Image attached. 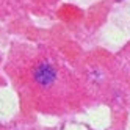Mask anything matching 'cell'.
Here are the masks:
<instances>
[{"label": "cell", "mask_w": 130, "mask_h": 130, "mask_svg": "<svg viewBox=\"0 0 130 130\" xmlns=\"http://www.w3.org/2000/svg\"><path fill=\"white\" fill-rule=\"evenodd\" d=\"M53 71H52V68L50 66H41L39 69H38V72H36V78H38L41 83H49L52 78H53Z\"/></svg>", "instance_id": "6da1fadb"}]
</instances>
